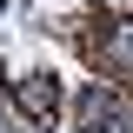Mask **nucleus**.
I'll return each mask as SVG.
<instances>
[{"label": "nucleus", "mask_w": 133, "mask_h": 133, "mask_svg": "<svg viewBox=\"0 0 133 133\" xmlns=\"http://www.w3.org/2000/svg\"><path fill=\"white\" fill-rule=\"evenodd\" d=\"M20 107H27L33 120H53V80L47 73H27V80H20Z\"/></svg>", "instance_id": "nucleus-2"}, {"label": "nucleus", "mask_w": 133, "mask_h": 133, "mask_svg": "<svg viewBox=\"0 0 133 133\" xmlns=\"http://www.w3.org/2000/svg\"><path fill=\"white\" fill-rule=\"evenodd\" d=\"M113 107H120V93H113V87H87V93H80V133H107Z\"/></svg>", "instance_id": "nucleus-1"}, {"label": "nucleus", "mask_w": 133, "mask_h": 133, "mask_svg": "<svg viewBox=\"0 0 133 133\" xmlns=\"http://www.w3.org/2000/svg\"><path fill=\"white\" fill-rule=\"evenodd\" d=\"M0 133H14V127H7V120H0Z\"/></svg>", "instance_id": "nucleus-4"}, {"label": "nucleus", "mask_w": 133, "mask_h": 133, "mask_svg": "<svg viewBox=\"0 0 133 133\" xmlns=\"http://www.w3.org/2000/svg\"><path fill=\"white\" fill-rule=\"evenodd\" d=\"M107 60H113V66H133V27H120L113 40H107Z\"/></svg>", "instance_id": "nucleus-3"}]
</instances>
